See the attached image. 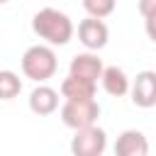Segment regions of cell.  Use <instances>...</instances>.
I'll return each instance as SVG.
<instances>
[{
    "mask_svg": "<svg viewBox=\"0 0 156 156\" xmlns=\"http://www.w3.org/2000/svg\"><path fill=\"white\" fill-rule=\"evenodd\" d=\"M107 39H110V29L105 24V20L100 17H85L78 22V41L88 49V51H100L107 46Z\"/></svg>",
    "mask_w": 156,
    "mask_h": 156,
    "instance_id": "5b68a950",
    "label": "cell"
},
{
    "mask_svg": "<svg viewBox=\"0 0 156 156\" xmlns=\"http://www.w3.org/2000/svg\"><path fill=\"white\" fill-rule=\"evenodd\" d=\"M22 93V78L15 71H0V100H15Z\"/></svg>",
    "mask_w": 156,
    "mask_h": 156,
    "instance_id": "7c38bea8",
    "label": "cell"
},
{
    "mask_svg": "<svg viewBox=\"0 0 156 156\" xmlns=\"http://www.w3.org/2000/svg\"><path fill=\"white\" fill-rule=\"evenodd\" d=\"M5 2H10V0H0V5H5Z\"/></svg>",
    "mask_w": 156,
    "mask_h": 156,
    "instance_id": "2e32d148",
    "label": "cell"
},
{
    "mask_svg": "<svg viewBox=\"0 0 156 156\" xmlns=\"http://www.w3.org/2000/svg\"><path fill=\"white\" fill-rule=\"evenodd\" d=\"M20 66H22L24 78H29L34 83H46L58 71V58H56L54 46H49V44H34V46H29L22 54Z\"/></svg>",
    "mask_w": 156,
    "mask_h": 156,
    "instance_id": "7a4b0ae2",
    "label": "cell"
},
{
    "mask_svg": "<svg viewBox=\"0 0 156 156\" xmlns=\"http://www.w3.org/2000/svg\"><path fill=\"white\" fill-rule=\"evenodd\" d=\"M102 68H105V66H102V58L98 56V51H85V54H76V56L71 58L68 73L98 83L100 76H102Z\"/></svg>",
    "mask_w": 156,
    "mask_h": 156,
    "instance_id": "52a82bcc",
    "label": "cell"
},
{
    "mask_svg": "<svg viewBox=\"0 0 156 156\" xmlns=\"http://www.w3.org/2000/svg\"><path fill=\"white\" fill-rule=\"evenodd\" d=\"M117 156H146L149 154V139L139 129H124L115 141Z\"/></svg>",
    "mask_w": 156,
    "mask_h": 156,
    "instance_id": "9c48e42d",
    "label": "cell"
},
{
    "mask_svg": "<svg viewBox=\"0 0 156 156\" xmlns=\"http://www.w3.org/2000/svg\"><path fill=\"white\" fill-rule=\"evenodd\" d=\"M32 32L39 39H44V44H49V46H66L73 39L76 27L66 12H61L56 7H41L32 17Z\"/></svg>",
    "mask_w": 156,
    "mask_h": 156,
    "instance_id": "6da1fadb",
    "label": "cell"
},
{
    "mask_svg": "<svg viewBox=\"0 0 156 156\" xmlns=\"http://www.w3.org/2000/svg\"><path fill=\"white\" fill-rule=\"evenodd\" d=\"M100 83H102V90L112 98H122L129 93V76L119 68V66H105L102 68V76H100Z\"/></svg>",
    "mask_w": 156,
    "mask_h": 156,
    "instance_id": "8fae6325",
    "label": "cell"
},
{
    "mask_svg": "<svg viewBox=\"0 0 156 156\" xmlns=\"http://www.w3.org/2000/svg\"><path fill=\"white\" fill-rule=\"evenodd\" d=\"M117 7V0H83V10L90 15V17H110Z\"/></svg>",
    "mask_w": 156,
    "mask_h": 156,
    "instance_id": "4fadbf2b",
    "label": "cell"
},
{
    "mask_svg": "<svg viewBox=\"0 0 156 156\" xmlns=\"http://www.w3.org/2000/svg\"><path fill=\"white\" fill-rule=\"evenodd\" d=\"M107 149V132L98 124L73 129L71 139V154L73 156H102Z\"/></svg>",
    "mask_w": 156,
    "mask_h": 156,
    "instance_id": "277c9868",
    "label": "cell"
},
{
    "mask_svg": "<svg viewBox=\"0 0 156 156\" xmlns=\"http://www.w3.org/2000/svg\"><path fill=\"white\" fill-rule=\"evenodd\" d=\"M95 90H98L95 80L73 76V73H68L61 80V98L63 100H88V98H95Z\"/></svg>",
    "mask_w": 156,
    "mask_h": 156,
    "instance_id": "30bf717a",
    "label": "cell"
},
{
    "mask_svg": "<svg viewBox=\"0 0 156 156\" xmlns=\"http://www.w3.org/2000/svg\"><path fill=\"white\" fill-rule=\"evenodd\" d=\"M29 110L39 117L54 115L58 110V90H54L51 85L39 83L32 93H29Z\"/></svg>",
    "mask_w": 156,
    "mask_h": 156,
    "instance_id": "ba28073f",
    "label": "cell"
},
{
    "mask_svg": "<svg viewBox=\"0 0 156 156\" xmlns=\"http://www.w3.org/2000/svg\"><path fill=\"white\" fill-rule=\"evenodd\" d=\"M58 115H61V122L68 129H83V127L98 124L100 105H98L95 98H88V100H66L61 105Z\"/></svg>",
    "mask_w": 156,
    "mask_h": 156,
    "instance_id": "3957f363",
    "label": "cell"
},
{
    "mask_svg": "<svg viewBox=\"0 0 156 156\" xmlns=\"http://www.w3.org/2000/svg\"><path fill=\"white\" fill-rule=\"evenodd\" d=\"M144 32H146V37L156 44V10L144 17Z\"/></svg>",
    "mask_w": 156,
    "mask_h": 156,
    "instance_id": "5bb4252c",
    "label": "cell"
},
{
    "mask_svg": "<svg viewBox=\"0 0 156 156\" xmlns=\"http://www.w3.org/2000/svg\"><path fill=\"white\" fill-rule=\"evenodd\" d=\"M132 102L141 110H149L156 105V71H139L136 78L129 83Z\"/></svg>",
    "mask_w": 156,
    "mask_h": 156,
    "instance_id": "8992f818",
    "label": "cell"
},
{
    "mask_svg": "<svg viewBox=\"0 0 156 156\" xmlns=\"http://www.w3.org/2000/svg\"><path fill=\"white\" fill-rule=\"evenodd\" d=\"M154 10H156V0H139V15L141 17L151 15Z\"/></svg>",
    "mask_w": 156,
    "mask_h": 156,
    "instance_id": "9a60e30c",
    "label": "cell"
}]
</instances>
